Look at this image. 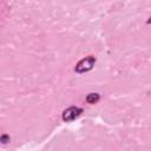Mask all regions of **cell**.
Returning a JSON list of instances; mask_svg holds the SVG:
<instances>
[{
	"label": "cell",
	"mask_w": 151,
	"mask_h": 151,
	"mask_svg": "<svg viewBox=\"0 0 151 151\" xmlns=\"http://www.w3.org/2000/svg\"><path fill=\"white\" fill-rule=\"evenodd\" d=\"M81 112H83V109L76 107V106H71V107L66 109V110L63 112V119H64L65 122L73 120V119H76L78 116H80Z\"/></svg>",
	"instance_id": "7a4b0ae2"
},
{
	"label": "cell",
	"mask_w": 151,
	"mask_h": 151,
	"mask_svg": "<svg viewBox=\"0 0 151 151\" xmlns=\"http://www.w3.org/2000/svg\"><path fill=\"white\" fill-rule=\"evenodd\" d=\"M99 94L98 93H90L87 97H86V101L90 103V104H96L98 100H99Z\"/></svg>",
	"instance_id": "3957f363"
},
{
	"label": "cell",
	"mask_w": 151,
	"mask_h": 151,
	"mask_svg": "<svg viewBox=\"0 0 151 151\" xmlns=\"http://www.w3.org/2000/svg\"><path fill=\"white\" fill-rule=\"evenodd\" d=\"M147 22H151V20H149V21H147Z\"/></svg>",
	"instance_id": "277c9868"
},
{
	"label": "cell",
	"mask_w": 151,
	"mask_h": 151,
	"mask_svg": "<svg viewBox=\"0 0 151 151\" xmlns=\"http://www.w3.org/2000/svg\"><path fill=\"white\" fill-rule=\"evenodd\" d=\"M96 63V59L93 57H87V58H84L81 59L77 65H76V72L77 73H84V72H87L90 70H92L93 65Z\"/></svg>",
	"instance_id": "6da1fadb"
}]
</instances>
